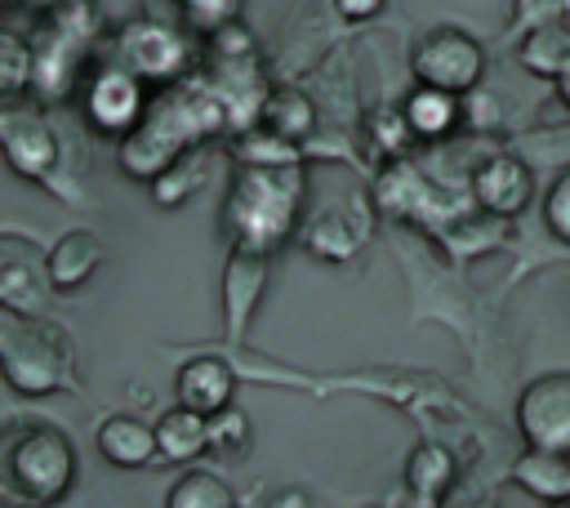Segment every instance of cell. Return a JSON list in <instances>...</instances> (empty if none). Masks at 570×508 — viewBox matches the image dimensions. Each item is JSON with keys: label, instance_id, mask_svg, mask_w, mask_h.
<instances>
[{"label": "cell", "instance_id": "484cf974", "mask_svg": "<svg viewBox=\"0 0 570 508\" xmlns=\"http://www.w3.org/2000/svg\"><path fill=\"white\" fill-rule=\"evenodd\" d=\"M169 4H174L178 18H183L191 31H200V36H214L218 27L240 22V13H245V0H169Z\"/></svg>", "mask_w": 570, "mask_h": 508}, {"label": "cell", "instance_id": "e0dca14e", "mask_svg": "<svg viewBox=\"0 0 570 508\" xmlns=\"http://www.w3.org/2000/svg\"><path fill=\"white\" fill-rule=\"evenodd\" d=\"M401 481H405V495L414 504H441L459 481V459L441 441H419L410 450V459H405Z\"/></svg>", "mask_w": 570, "mask_h": 508}, {"label": "cell", "instance_id": "7c38bea8", "mask_svg": "<svg viewBox=\"0 0 570 508\" xmlns=\"http://www.w3.org/2000/svg\"><path fill=\"white\" fill-rule=\"evenodd\" d=\"M53 281H49V258L22 241V236H0V307L13 312H45Z\"/></svg>", "mask_w": 570, "mask_h": 508}, {"label": "cell", "instance_id": "30bf717a", "mask_svg": "<svg viewBox=\"0 0 570 508\" xmlns=\"http://www.w3.org/2000/svg\"><path fill=\"white\" fill-rule=\"evenodd\" d=\"M370 227H374V205H365V196H347L343 205H325L307 214L298 227V241L321 263H347L365 245Z\"/></svg>", "mask_w": 570, "mask_h": 508}, {"label": "cell", "instance_id": "9a60e30c", "mask_svg": "<svg viewBox=\"0 0 570 508\" xmlns=\"http://www.w3.org/2000/svg\"><path fill=\"white\" fill-rule=\"evenodd\" d=\"M94 446L107 463L116 468H147L160 459V441H156V423H147L142 414L134 410H116V414H102L98 428H94Z\"/></svg>", "mask_w": 570, "mask_h": 508}, {"label": "cell", "instance_id": "4316f807", "mask_svg": "<svg viewBox=\"0 0 570 508\" xmlns=\"http://www.w3.org/2000/svg\"><path fill=\"white\" fill-rule=\"evenodd\" d=\"M249 437H254V428H249V414L240 406H223L209 414V450L236 459L240 450H249Z\"/></svg>", "mask_w": 570, "mask_h": 508}, {"label": "cell", "instance_id": "52a82bcc", "mask_svg": "<svg viewBox=\"0 0 570 508\" xmlns=\"http://www.w3.org/2000/svg\"><path fill=\"white\" fill-rule=\"evenodd\" d=\"M147 80L116 58L98 62L80 85V116L98 138H125L147 116Z\"/></svg>", "mask_w": 570, "mask_h": 508}, {"label": "cell", "instance_id": "3957f363", "mask_svg": "<svg viewBox=\"0 0 570 508\" xmlns=\"http://www.w3.org/2000/svg\"><path fill=\"white\" fill-rule=\"evenodd\" d=\"M80 459L71 437L45 419H9L0 432V495L9 504L49 508L76 486Z\"/></svg>", "mask_w": 570, "mask_h": 508}, {"label": "cell", "instance_id": "5bb4252c", "mask_svg": "<svg viewBox=\"0 0 570 508\" xmlns=\"http://www.w3.org/2000/svg\"><path fill=\"white\" fill-rule=\"evenodd\" d=\"M232 397H236V370L218 352H196L174 374V401H183L200 414H214V410L232 406Z\"/></svg>", "mask_w": 570, "mask_h": 508}, {"label": "cell", "instance_id": "7a4b0ae2", "mask_svg": "<svg viewBox=\"0 0 570 508\" xmlns=\"http://www.w3.org/2000/svg\"><path fill=\"white\" fill-rule=\"evenodd\" d=\"M307 174L303 160L289 165H236L227 201H223V232L240 250H281L294 236V223L303 214Z\"/></svg>", "mask_w": 570, "mask_h": 508}, {"label": "cell", "instance_id": "8992f818", "mask_svg": "<svg viewBox=\"0 0 570 508\" xmlns=\"http://www.w3.org/2000/svg\"><path fill=\"white\" fill-rule=\"evenodd\" d=\"M0 147L18 178L27 183H53L62 165V138L49 125L45 107L36 98H4L0 107Z\"/></svg>", "mask_w": 570, "mask_h": 508}, {"label": "cell", "instance_id": "8fae6325", "mask_svg": "<svg viewBox=\"0 0 570 508\" xmlns=\"http://www.w3.org/2000/svg\"><path fill=\"white\" fill-rule=\"evenodd\" d=\"M468 192L490 218H517L534 201V169L517 152H490L476 160Z\"/></svg>", "mask_w": 570, "mask_h": 508}, {"label": "cell", "instance_id": "836d02e7", "mask_svg": "<svg viewBox=\"0 0 570 508\" xmlns=\"http://www.w3.org/2000/svg\"><path fill=\"white\" fill-rule=\"evenodd\" d=\"M40 4H49V0H40Z\"/></svg>", "mask_w": 570, "mask_h": 508}, {"label": "cell", "instance_id": "f1b7e54d", "mask_svg": "<svg viewBox=\"0 0 570 508\" xmlns=\"http://www.w3.org/2000/svg\"><path fill=\"white\" fill-rule=\"evenodd\" d=\"M334 4V13H338V22H374L383 9H387V0H330Z\"/></svg>", "mask_w": 570, "mask_h": 508}, {"label": "cell", "instance_id": "4fadbf2b", "mask_svg": "<svg viewBox=\"0 0 570 508\" xmlns=\"http://www.w3.org/2000/svg\"><path fill=\"white\" fill-rule=\"evenodd\" d=\"M267 258H272V254H263V250H240V245L227 250L223 281H218L227 343H240V339H245V330H249V321H254V307L263 303V290H267Z\"/></svg>", "mask_w": 570, "mask_h": 508}, {"label": "cell", "instance_id": "ffe728a7", "mask_svg": "<svg viewBox=\"0 0 570 508\" xmlns=\"http://www.w3.org/2000/svg\"><path fill=\"white\" fill-rule=\"evenodd\" d=\"M517 62H521V71H530L539 80H557L570 67V13L525 27V36L517 45Z\"/></svg>", "mask_w": 570, "mask_h": 508}, {"label": "cell", "instance_id": "5b68a950", "mask_svg": "<svg viewBox=\"0 0 570 508\" xmlns=\"http://www.w3.org/2000/svg\"><path fill=\"white\" fill-rule=\"evenodd\" d=\"M410 76L419 85H436V89L468 98L485 76V49L472 31H463L454 22H436V27L419 31L410 45Z\"/></svg>", "mask_w": 570, "mask_h": 508}, {"label": "cell", "instance_id": "ac0fdd59", "mask_svg": "<svg viewBox=\"0 0 570 508\" xmlns=\"http://www.w3.org/2000/svg\"><path fill=\"white\" fill-rule=\"evenodd\" d=\"M512 486H521L539 504H570V455L525 446L512 459Z\"/></svg>", "mask_w": 570, "mask_h": 508}, {"label": "cell", "instance_id": "2e32d148", "mask_svg": "<svg viewBox=\"0 0 570 508\" xmlns=\"http://www.w3.org/2000/svg\"><path fill=\"white\" fill-rule=\"evenodd\" d=\"M49 258V281L58 294H71L80 285L94 281V272L102 267V241L89 227H67L62 236H53V245L45 250Z\"/></svg>", "mask_w": 570, "mask_h": 508}, {"label": "cell", "instance_id": "44dd1931", "mask_svg": "<svg viewBox=\"0 0 570 508\" xmlns=\"http://www.w3.org/2000/svg\"><path fill=\"white\" fill-rule=\"evenodd\" d=\"M156 441H160V459L165 463H191L209 450V414L174 401L160 419H156Z\"/></svg>", "mask_w": 570, "mask_h": 508}, {"label": "cell", "instance_id": "603a6c76", "mask_svg": "<svg viewBox=\"0 0 570 508\" xmlns=\"http://www.w3.org/2000/svg\"><path fill=\"white\" fill-rule=\"evenodd\" d=\"M205 178H209V165H205V143H200V147L178 152V156L147 183V192H151V201H156L160 209H178V205H187V201L205 187Z\"/></svg>", "mask_w": 570, "mask_h": 508}, {"label": "cell", "instance_id": "d6a6232c", "mask_svg": "<svg viewBox=\"0 0 570 508\" xmlns=\"http://www.w3.org/2000/svg\"><path fill=\"white\" fill-rule=\"evenodd\" d=\"M4 9H18V4H31V0H0Z\"/></svg>", "mask_w": 570, "mask_h": 508}, {"label": "cell", "instance_id": "1f68e13d", "mask_svg": "<svg viewBox=\"0 0 570 508\" xmlns=\"http://www.w3.org/2000/svg\"><path fill=\"white\" fill-rule=\"evenodd\" d=\"M129 397H134V401H142V406H147V401H151V388H147V383H134V388H129Z\"/></svg>", "mask_w": 570, "mask_h": 508}, {"label": "cell", "instance_id": "ba28073f", "mask_svg": "<svg viewBox=\"0 0 570 508\" xmlns=\"http://www.w3.org/2000/svg\"><path fill=\"white\" fill-rule=\"evenodd\" d=\"M116 62H125L129 71H138L147 85H169L187 76V40L156 18H134L111 36V53Z\"/></svg>", "mask_w": 570, "mask_h": 508}, {"label": "cell", "instance_id": "9c48e42d", "mask_svg": "<svg viewBox=\"0 0 570 508\" xmlns=\"http://www.w3.org/2000/svg\"><path fill=\"white\" fill-rule=\"evenodd\" d=\"M512 419H517V432H521L525 446L570 455V370L534 374L517 392Z\"/></svg>", "mask_w": 570, "mask_h": 508}, {"label": "cell", "instance_id": "cb8c5ba5", "mask_svg": "<svg viewBox=\"0 0 570 508\" xmlns=\"http://www.w3.org/2000/svg\"><path fill=\"white\" fill-rule=\"evenodd\" d=\"M169 508H236V490L214 472V468H187L178 472V481L165 490Z\"/></svg>", "mask_w": 570, "mask_h": 508}, {"label": "cell", "instance_id": "7402d4cb", "mask_svg": "<svg viewBox=\"0 0 570 508\" xmlns=\"http://www.w3.org/2000/svg\"><path fill=\"white\" fill-rule=\"evenodd\" d=\"M316 120H321L316 98L298 85H272L263 98V111H258V125L285 134L289 143H307L316 134Z\"/></svg>", "mask_w": 570, "mask_h": 508}, {"label": "cell", "instance_id": "d4e9b609", "mask_svg": "<svg viewBox=\"0 0 570 508\" xmlns=\"http://www.w3.org/2000/svg\"><path fill=\"white\" fill-rule=\"evenodd\" d=\"M36 85V40L4 27L0 31V98H22Z\"/></svg>", "mask_w": 570, "mask_h": 508}, {"label": "cell", "instance_id": "f546056e", "mask_svg": "<svg viewBox=\"0 0 570 508\" xmlns=\"http://www.w3.org/2000/svg\"><path fill=\"white\" fill-rule=\"evenodd\" d=\"M267 504H272V508H312L316 499H312V495H303V490H276Z\"/></svg>", "mask_w": 570, "mask_h": 508}, {"label": "cell", "instance_id": "83f0119b", "mask_svg": "<svg viewBox=\"0 0 570 508\" xmlns=\"http://www.w3.org/2000/svg\"><path fill=\"white\" fill-rule=\"evenodd\" d=\"M543 227L557 236V241H566L570 245V169L548 187V196H543Z\"/></svg>", "mask_w": 570, "mask_h": 508}, {"label": "cell", "instance_id": "6da1fadb", "mask_svg": "<svg viewBox=\"0 0 570 508\" xmlns=\"http://www.w3.org/2000/svg\"><path fill=\"white\" fill-rule=\"evenodd\" d=\"M218 134H232L227 102L205 76H183L160 85L147 102V116L125 138H116V165L120 174L151 183L178 152L200 147Z\"/></svg>", "mask_w": 570, "mask_h": 508}, {"label": "cell", "instance_id": "277c9868", "mask_svg": "<svg viewBox=\"0 0 570 508\" xmlns=\"http://www.w3.org/2000/svg\"><path fill=\"white\" fill-rule=\"evenodd\" d=\"M0 370L4 383L22 397H49L76 383L71 334L45 312L0 307Z\"/></svg>", "mask_w": 570, "mask_h": 508}, {"label": "cell", "instance_id": "4dcf8cb0", "mask_svg": "<svg viewBox=\"0 0 570 508\" xmlns=\"http://www.w3.org/2000/svg\"><path fill=\"white\" fill-rule=\"evenodd\" d=\"M552 85H557V98H561V102H566V111H570V67H566V71H561Z\"/></svg>", "mask_w": 570, "mask_h": 508}, {"label": "cell", "instance_id": "d6986e66", "mask_svg": "<svg viewBox=\"0 0 570 508\" xmlns=\"http://www.w3.org/2000/svg\"><path fill=\"white\" fill-rule=\"evenodd\" d=\"M401 111H405L414 138L441 143V138H450V134L459 129V120H463V94H450V89H436V85H419V80H414V89L401 98Z\"/></svg>", "mask_w": 570, "mask_h": 508}]
</instances>
